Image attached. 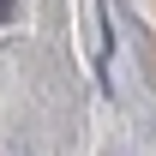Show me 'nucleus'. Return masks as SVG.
<instances>
[{
	"label": "nucleus",
	"mask_w": 156,
	"mask_h": 156,
	"mask_svg": "<svg viewBox=\"0 0 156 156\" xmlns=\"http://www.w3.org/2000/svg\"><path fill=\"white\" fill-rule=\"evenodd\" d=\"M12 12H18V0H0V24H12Z\"/></svg>",
	"instance_id": "nucleus-1"
}]
</instances>
